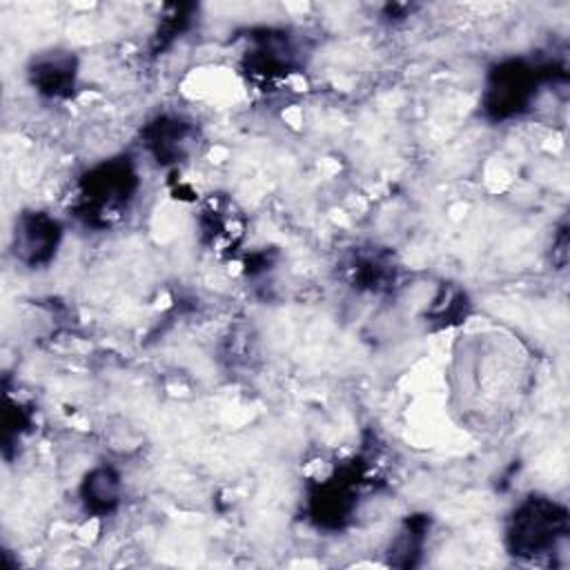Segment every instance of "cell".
I'll list each match as a JSON object with an SVG mask.
<instances>
[{
    "label": "cell",
    "mask_w": 570,
    "mask_h": 570,
    "mask_svg": "<svg viewBox=\"0 0 570 570\" xmlns=\"http://www.w3.org/2000/svg\"><path fill=\"white\" fill-rule=\"evenodd\" d=\"M122 497V476L111 465L91 468L80 481V503L87 514H111Z\"/></svg>",
    "instance_id": "7"
},
{
    "label": "cell",
    "mask_w": 570,
    "mask_h": 570,
    "mask_svg": "<svg viewBox=\"0 0 570 570\" xmlns=\"http://www.w3.org/2000/svg\"><path fill=\"white\" fill-rule=\"evenodd\" d=\"M138 189V169L131 158L102 160L80 178L76 212L87 225L107 227L129 209Z\"/></svg>",
    "instance_id": "2"
},
{
    "label": "cell",
    "mask_w": 570,
    "mask_h": 570,
    "mask_svg": "<svg viewBox=\"0 0 570 570\" xmlns=\"http://www.w3.org/2000/svg\"><path fill=\"white\" fill-rule=\"evenodd\" d=\"M31 87L51 100L69 98L78 80V60L69 51H47L33 56L27 69Z\"/></svg>",
    "instance_id": "5"
},
{
    "label": "cell",
    "mask_w": 570,
    "mask_h": 570,
    "mask_svg": "<svg viewBox=\"0 0 570 570\" xmlns=\"http://www.w3.org/2000/svg\"><path fill=\"white\" fill-rule=\"evenodd\" d=\"M568 539V510L550 497L519 501L505 523V548L512 557L537 561L552 557Z\"/></svg>",
    "instance_id": "1"
},
{
    "label": "cell",
    "mask_w": 570,
    "mask_h": 570,
    "mask_svg": "<svg viewBox=\"0 0 570 570\" xmlns=\"http://www.w3.org/2000/svg\"><path fill=\"white\" fill-rule=\"evenodd\" d=\"M194 140V127L178 116H158L145 127V147L163 165L185 158Z\"/></svg>",
    "instance_id": "6"
},
{
    "label": "cell",
    "mask_w": 570,
    "mask_h": 570,
    "mask_svg": "<svg viewBox=\"0 0 570 570\" xmlns=\"http://www.w3.org/2000/svg\"><path fill=\"white\" fill-rule=\"evenodd\" d=\"M11 238L16 261L29 269H38L56 258L62 240V225L49 212L27 209L18 214Z\"/></svg>",
    "instance_id": "4"
},
{
    "label": "cell",
    "mask_w": 570,
    "mask_h": 570,
    "mask_svg": "<svg viewBox=\"0 0 570 570\" xmlns=\"http://www.w3.org/2000/svg\"><path fill=\"white\" fill-rule=\"evenodd\" d=\"M428 530L430 521L425 517H410L390 546V563L414 566L416 559L421 557Z\"/></svg>",
    "instance_id": "8"
},
{
    "label": "cell",
    "mask_w": 570,
    "mask_h": 570,
    "mask_svg": "<svg viewBox=\"0 0 570 570\" xmlns=\"http://www.w3.org/2000/svg\"><path fill=\"white\" fill-rule=\"evenodd\" d=\"M552 78L550 67L532 65L523 58L497 62L485 78L481 109L490 120L503 122L530 111L543 80Z\"/></svg>",
    "instance_id": "3"
}]
</instances>
